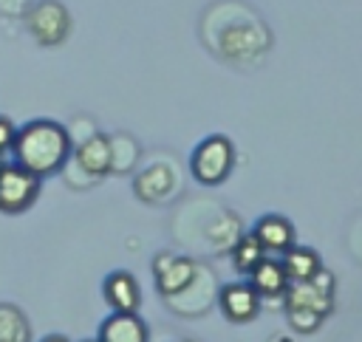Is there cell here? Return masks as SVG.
Masks as SVG:
<instances>
[{
	"label": "cell",
	"instance_id": "6da1fadb",
	"mask_svg": "<svg viewBox=\"0 0 362 342\" xmlns=\"http://www.w3.org/2000/svg\"><path fill=\"white\" fill-rule=\"evenodd\" d=\"M8 153L17 167L28 170L42 181L57 175L68 164L74 153V138L68 127L54 119H31L14 130V141Z\"/></svg>",
	"mask_w": 362,
	"mask_h": 342
},
{
	"label": "cell",
	"instance_id": "7a4b0ae2",
	"mask_svg": "<svg viewBox=\"0 0 362 342\" xmlns=\"http://www.w3.org/2000/svg\"><path fill=\"white\" fill-rule=\"evenodd\" d=\"M235 167V144L223 133H212L201 138L189 155V175L204 187H218L232 175Z\"/></svg>",
	"mask_w": 362,
	"mask_h": 342
},
{
	"label": "cell",
	"instance_id": "3957f363",
	"mask_svg": "<svg viewBox=\"0 0 362 342\" xmlns=\"http://www.w3.org/2000/svg\"><path fill=\"white\" fill-rule=\"evenodd\" d=\"M334 297H337V277L322 266L311 280L288 283V288L283 294V311L286 308H305V311H314L325 319L334 311Z\"/></svg>",
	"mask_w": 362,
	"mask_h": 342
},
{
	"label": "cell",
	"instance_id": "277c9868",
	"mask_svg": "<svg viewBox=\"0 0 362 342\" xmlns=\"http://www.w3.org/2000/svg\"><path fill=\"white\" fill-rule=\"evenodd\" d=\"M40 184L42 181L37 175H31L28 170L17 167L14 161L3 164L0 167V212H6V215L25 212L37 201Z\"/></svg>",
	"mask_w": 362,
	"mask_h": 342
},
{
	"label": "cell",
	"instance_id": "5b68a950",
	"mask_svg": "<svg viewBox=\"0 0 362 342\" xmlns=\"http://www.w3.org/2000/svg\"><path fill=\"white\" fill-rule=\"evenodd\" d=\"M25 25L40 45H59L71 34V14L57 0H40L28 8Z\"/></svg>",
	"mask_w": 362,
	"mask_h": 342
},
{
	"label": "cell",
	"instance_id": "8992f818",
	"mask_svg": "<svg viewBox=\"0 0 362 342\" xmlns=\"http://www.w3.org/2000/svg\"><path fill=\"white\" fill-rule=\"evenodd\" d=\"M198 274V263L187 254H175V252H161L153 257V280L156 288L164 300L178 297Z\"/></svg>",
	"mask_w": 362,
	"mask_h": 342
},
{
	"label": "cell",
	"instance_id": "52a82bcc",
	"mask_svg": "<svg viewBox=\"0 0 362 342\" xmlns=\"http://www.w3.org/2000/svg\"><path fill=\"white\" fill-rule=\"evenodd\" d=\"M260 305L263 300L255 294V288L246 283V280H238V283H226L218 288V308L221 314L235 322V325H246L252 322L257 314H260Z\"/></svg>",
	"mask_w": 362,
	"mask_h": 342
},
{
	"label": "cell",
	"instance_id": "ba28073f",
	"mask_svg": "<svg viewBox=\"0 0 362 342\" xmlns=\"http://www.w3.org/2000/svg\"><path fill=\"white\" fill-rule=\"evenodd\" d=\"M102 297L107 302V308L113 314H139V305H141V285L139 280L124 271V269H116L105 277L102 283Z\"/></svg>",
	"mask_w": 362,
	"mask_h": 342
},
{
	"label": "cell",
	"instance_id": "9c48e42d",
	"mask_svg": "<svg viewBox=\"0 0 362 342\" xmlns=\"http://www.w3.org/2000/svg\"><path fill=\"white\" fill-rule=\"evenodd\" d=\"M252 235L255 240L263 246L266 254H283L288 246L297 243V232H294V223L286 218V215H260L252 226Z\"/></svg>",
	"mask_w": 362,
	"mask_h": 342
},
{
	"label": "cell",
	"instance_id": "30bf717a",
	"mask_svg": "<svg viewBox=\"0 0 362 342\" xmlns=\"http://www.w3.org/2000/svg\"><path fill=\"white\" fill-rule=\"evenodd\" d=\"M71 155L76 158V164L85 175L102 178L113 170V141L105 133H90L88 138H82L79 147H74Z\"/></svg>",
	"mask_w": 362,
	"mask_h": 342
},
{
	"label": "cell",
	"instance_id": "8fae6325",
	"mask_svg": "<svg viewBox=\"0 0 362 342\" xmlns=\"http://www.w3.org/2000/svg\"><path fill=\"white\" fill-rule=\"evenodd\" d=\"M246 277H249L246 283L255 288V294L260 300H280L283 302V294L288 288V277H286V271H283V266H280L277 257L266 254Z\"/></svg>",
	"mask_w": 362,
	"mask_h": 342
},
{
	"label": "cell",
	"instance_id": "7c38bea8",
	"mask_svg": "<svg viewBox=\"0 0 362 342\" xmlns=\"http://www.w3.org/2000/svg\"><path fill=\"white\" fill-rule=\"evenodd\" d=\"M96 342H150V328L139 314H113L102 319Z\"/></svg>",
	"mask_w": 362,
	"mask_h": 342
},
{
	"label": "cell",
	"instance_id": "4fadbf2b",
	"mask_svg": "<svg viewBox=\"0 0 362 342\" xmlns=\"http://www.w3.org/2000/svg\"><path fill=\"white\" fill-rule=\"evenodd\" d=\"M277 260H280L288 283H305V280H311L322 269V257L311 246H300V243L288 246Z\"/></svg>",
	"mask_w": 362,
	"mask_h": 342
},
{
	"label": "cell",
	"instance_id": "5bb4252c",
	"mask_svg": "<svg viewBox=\"0 0 362 342\" xmlns=\"http://www.w3.org/2000/svg\"><path fill=\"white\" fill-rule=\"evenodd\" d=\"M173 187H175V181H173V170L164 167V164H153V167H147V170L139 172L136 181H133L136 195H139L141 201H147V204L167 201L170 192H173Z\"/></svg>",
	"mask_w": 362,
	"mask_h": 342
},
{
	"label": "cell",
	"instance_id": "9a60e30c",
	"mask_svg": "<svg viewBox=\"0 0 362 342\" xmlns=\"http://www.w3.org/2000/svg\"><path fill=\"white\" fill-rule=\"evenodd\" d=\"M229 257H232V266H235L238 274H249V271L266 257V252H263V246L255 240V235L249 232V235H240V237L232 243Z\"/></svg>",
	"mask_w": 362,
	"mask_h": 342
},
{
	"label": "cell",
	"instance_id": "2e32d148",
	"mask_svg": "<svg viewBox=\"0 0 362 342\" xmlns=\"http://www.w3.org/2000/svg\"><path fill=\"white\" fill-rule=\"evenodd\" d=\"M0 342H28V319L11 302H0Z\"/></svg>",
	"mask_w": 362,
	"mask_h": 342
},
{
	"label": "cell",
	"instance_id": "e0dca14e",
	"mask_svg": "<svg viewBox=\"0 0 362 342\" xmlns=\"http://www.w3.org/2000/svg\"><path fill=\"white\" fill-rule=\"evenodd\" d=\"M286 319L294 334H314L322 325V317L314 311H305V308H286Z\"/></svg>",
	"mask_w": 362,
	"mask_h": 342
},
{
	"label": "cell",
	"instance_id": "ac0fdd59",
	"mask_svg": "<svg viewBox=\"0 0 362 342\" xmlns=\"http://www.w3.org/2000/svg\"><path fill=\"white\" fill-rule=\"evenodd\" d=\"M14 124H11V119H6V116H0V153L6 155L8 153V147H11V141H14Z\"/></svg>",
	"mask_w": 362,
	"mask_h": 342
},
{
	"label": "cell",
	"instance_id": "d6986e66",
	"mask_svg": "<svg viewBox=\"0 0 362 342\" xmlns=\"http://www.w3.org/2000/svg\"><path fill=\"white\" fill-rule=\"evenodd\" d=\"M42 342H71V339H68V336H62V334H48Z\"/></svg>",
	"mask_w": 362,
	"mask_h": 342
},
{
	"label": "cell",
	"instance_id": "ffe728a7",
	"mask_svg": "<svg viewBox=\"0 0 362 342\" xmlns=\"http://www.w3.org/2000/svg\"><path fill=\"white\" fill-rule=\"evenodd\" d=\"M269 342H291V336H286V334H277V336H272Z\"/></svg>",
	"mask_w": 362,
	"mask_h": 342
},
{
	"label": "cell",
	"instance_id": "44dd1931",
	"mask_svg": "<svg viewBox=\"0 0 362 342\" xmlns=\"http://www.w3.org/2000/svg\"><path fill=\"white\" fill-rule=\"evenodd\" d=\"M3 164H6V155H3V153H0V167H3Z\"/></svg>",
	"mask_w": 362,
	"mask_h": 342
},
{
	"label": "cell",
	"instance_id": "7402d4cb",
	"mask_svg": "<svg viewBox=\"0 0 362 342\" xmlns=\"http://www.w3.org/2000/svg\"><path fill=\"white\" fill-rule=\"evenodd\" d=\"M82 342H96V339H82Z\"/></svg>",
	"mask_w": 362,
	"mask_h": 342
},
{
	"label": "cell",
	"instance_id": "603a6c76",
	"mask_svg": "<svg viewBox=\"0 0 362 342\" xmlns=\"http://www.w3.org/2000/svg\"><path fill=\"white\" fill-rule=\"evenodd\" d=\"M181 342H192V339H181Z\"/></svg>",
	"mask_w": 362,
	"mask_h": 342
}]
</instances>
